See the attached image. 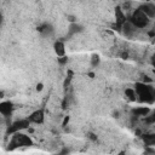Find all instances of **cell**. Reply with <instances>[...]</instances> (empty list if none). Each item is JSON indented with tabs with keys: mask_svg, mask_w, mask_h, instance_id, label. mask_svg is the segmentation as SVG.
Wrapping results in <instances>:
<instances>
[{
	"mask_svg": "<svg viewBox=\"0 0 155 155\" xmlns=\"http://www.w3.org/2000/svg\"><path fill=\"white\" fill-rule=\"evenodd\" d=\"M68 121H69V117H68V116H67V117H65V119H64V121H63V126H65V125H67V122H68Z\"/></svg>",
	"mask_w": 155,
	"mask_h": 155,
	"instance_id": "d4e9b609",
	"label": "cell"
},
{
	"mask_svg": "<svg viewBox=\"0 0 155 155\" xmlns=\"http://www.w3.org/2000/svg\"><path fill=\"white\" fill-rule=\"evenodd\" d=\"M31 144H33V142L28 136L17 132L12 136V139L8 143V150H13L19 147H30Z\"/></svg>",
	"mask_w": 155,
	"mask_h": 155,
	"instance_id": "7a4b0ae2",
	"label": "cell"
},
{
	"mask_svg": "<svg viewBox=\"0 0 155 155\" xmlns=\"http://www.w3.org/2000/svg\"><path fill=\"white\" fill-rule=\"evenodd\" d=\"M81 30H82V27H81V25L73 23V24L69 27V35H73V34L79 33V31H81Z\"/></svg>",
	"mask_w": 155,
	"mask_h": 155,
	"instance_id": "5bb4252c",
	"label": "cell"
},
{
	"mask_svg": "<svg viewBox=\"0 0 155 155\" xmlns=\"http://www.w3.org/2000/svg\"><path fill=\"white\" fill-rule=\"evenodd\" d=\"M68 21L69 22H74L75 21V17L74 16H68Z\"/></svg>",
	"mask_w": 155,
	"mask_h": 155,
	"instance_id": "44dd1931",
	"label": "cell"
},
{
	"mask_svg": "<svg viewBox=\"0 0 155 155\" xmlns=\"http://www.w3.org/2000/svg\"><path fill=\"white\" fill-rule=\"evenodd\" d=\"M148 17H155V5L153 4H143L139 7Z\"/></svg>",
	"mask_w": 155,
	"mask_h": 155,
	"instance_id": "ba28073f",
	"label": "cell"
},
{
	"mask_svg": "<svg viewBox=\"0 0 155 155\" xmlns=\"http://www.w3.org/2000/svg\"><path fill=\"white\" fill-rule=\"evenodd\" d=\"M151 63H153V65H154V71H155V53H154L153 57H151Z\"/></svg>",
	"mask_w": 155,
	"mask_h": 155,
	"instance_id": "ffe728a7",
	"label": "cell"
},
{
	"mask_svg": "<svg viewBox=\"0 0 155 155\" xmlns=\"http://www.w3.org/2000/svg\"><path fill=\"white\" fill-rule=\"evenodd\" d=\"M13 110V104L11 102H2L0 103V113L4 116H10Z\"/></svg>",
	"mask_w": 155,
	"mask_h": 155,
	"instance_id": "8992f818",
	"label": "cell"
},
{
	"mask_svg": "<svg viewBox=\"0 0 155 155\" xmlns=\"http://www.w3.org/2000/svg\"><path fill=\"white\" fill-rule=\"evenodd\" d=\"M143 138V142L147 147H151V145H155V134L154 133H148V134H144L142 136Z\"/></svg>",
	"mask_w": 155,
	"mask_h": 155,
	"instance_id": "30bf717a",
	"label": "cell"
},
{
	"mask_svg": "<svg viewBox=\"0 0 155 155\" xmlns=\"http://www.w3.org/2000/svg\"><path fill=\"white\" fill-rule=\"evenodd\" d=\"M28 120H29L30 122L41 124V122L44 121V111H42V110H36V111H34V113L29 116Z\"/></svg>",
	"mask_w": 155,
	"mask_h": 155,
	"instance_id": "52a82bcc",
	"label": "cell"
},
{
	"mask_svg": "<svg viewBox=\"0 0 155 155\" xmlns=\"http://www.w3.org/2000/svg\"><path fill=\"white\" fill-rule=\"evenodd\" d=\"M145 122L149 124V125H150V124H155V110L153 111V114H151L150 116H147V117H145Z\"/></svg>",
	"mask_w": 155,
	"mask_h": 155,
	"instance_id": "e0dca14e",
	"label": "cell"
},
{
	"mask_svg": "<svg viewBox=\"0 0 155 155\" xmlns=\"http://www.w3.org/2000/svg\"><path fill=\"white\" fill-rule=\"evenodd\" d=\"M70 79H71V71H69V76H67V79H65V81H64V87H67V86H68V84H69Z\"/></svg>",
	"mask_w": 155,
	"mask_h": 155,
	"instance_id": "ac0fdd59",
	"label": "cell"
},
{
	"mask_svg": "<svg viewBox=\"0 0 155 155\" xmlns=\"http://www.w3.org/2000/svg\"><path fill=\"white\" fill-rule=\"evenodd\" d=\"M36 90H38V91H41V90H42V84H38Z\"/></svg>",
	"mask_w": 155,
	"mask_h": 155,
	"instance_id": "603a6c76",
	"label": "cell"
},
{
	"mask_svg": "<svg viewBox=\"0 0 155 155\" xmlns=\"http://www.w3.org/2000/svg\"><path fill=\"white\" fill-rule=\"evenodd\" d=\"M68 153H69V151H68V150H67V149H64V150H63V151H62V153H59V154H57V155H67V154H68Z\"/></svg>",
	"mask_w": 155,
	"mask_h": 155,
	"instance_id": "7402d4cb",
	"label": "cell"
},
{
	"mask_svg": "<svg viewBox=\"0 0 155 155\" xmlns=\"http://www.w3.org/2000/svg\"><path fill=\"white\" fill-rule=\"evenodd\" d=\"M115 17H116V27H117V29L122 28V25L126 23V16L124 15V12H122V10L120 7L115 8Z\"/></svg>",
	"mask_w": 155,
	"mask_h": 155,
	"instance_id": "5b68a950",
	"label": "cell"
},
{
	"mask_svg": "<svg viewBox=\"0 0 155 155\" xmlns=\"http://www.w3.org/2000/svg\"><path fill=\"white\" fill-rule=\"evenodd\" d=\"M53 47H54V52L57 53V56H59V57H63L64 56L65 48H64V44L62 41H56Z\"/></svg>",
	"mask_w": 155,
	"mask_h": 155,
	"instance_id": "8fae6325",
	"label": "cell"
},
{
	"mask_svg": "<svg viewBox=\"0 0 155 155\" xmlns=\"http://www.w3.org/2000/svg\"><path fill=\"white\" fill-rule=\"evenodd\" d=\"M67 61H68V58H65V57H62V58H58V62H59L61 64H64V63H67Z\"/></svg>",
	"mask_w": 155,
	"mask_h": 155,
	"instance_id": "d6986e66",
	"label": "cell"
},
{
	"mask_svg": "<svg viewBox=\"0 0 155 155\" xmlns=\"http://www.w3.org/2000/svg\"><path fill=\"white\" fill-rule=\"evenodd\" d=\"M136 93L139 97L140 102H145V103H154L155 98H154V90L151 88V86L143 84V82H137L136 84Z\"/></svg>",
	"mask_w": 155,
	"mask_h": 155,
	"instance_id": "6da1fadb",
	"label": "cell"
},
{
	"mask_svg": "<svg viewBox=\"0 0 155 155\" xmlns=\"http://www.w3.org/2000/svg\"><path fill=\"white\" fill-rule=\"evenodd\" d=\"M29 120H19V121H16L13 124H11L7 128V134H12V133H17L18 131L21 130H24L29 126Z\"/></svg>",
	"mask_w": 155,
	"mask_h": 155,
	"instance_id": "277c9868",
	"label": "cell"
},
{
	"mask_svg": "<svg viewBox=\"0 0 155 155\" xmlns=\"http://www.w3.org/2000/svg\"><path fill=\"white\" fill-rule=\"evenodd\" d=\"M91 64L92 67H97L99 64V56L98 54H93L92 58H91Z\"/></svg>",
	"mask_w": 155,
	"mask_h": 155,
	"instance_id": "2e32d148",
	"label": "cell"
},
{
	"mask_svg": "<svg viewBox=\"0 0 155 155\" xmlns=\"http://www.w3.org/2000/svg\"><path fill=\"white\" fill-rule=\"evenodd\" d=\"M38 30H39L42 35H52V33H53V28H52V25H50V24H44V25L39 27Z\"/></svg>",
	"mask_w": 155,
	"mask_h": 155,
	"instance_id": "4fadbf2b",
	"label": "cell"
},
{
	"mask_svg": "<svg viewBox=\"0 0 155 155\" xmlns=\"http://www.w3.org/2000/svg\"><path fill=\"white\" fill-rule=\"evenodd\" d=\"M130 22L137 28H145L149 23V17L140 8H137L130 17Z\"/></svg>",
	"mask_w": 155,
	"mask_h": 155,
	"instance_id": "3957f363",
	"label": "cell"
},
{
	"mask_svg": "<svg viewBox=\"0 0 155 155\" xmlns=\"http://www.w3.org/2000/svg\"><path fill=\"white\" fill-rule=\"evenodd\" d=\"M121 29H124V34L126 35V36H132V34L134 33V29H136V27L128 21V22H126L124 25H122V28Z\"/></svg>",
	"mask_w": 155,
	"mask_h": 155,
	"instance_id": "9c48e42d",
	"label": "cell"
},
{
	"mask_svg": "<svg viewBox=\"0 0 155 155\" xmlns=\"http://www.w3.org/2000/svg\"><path fill=\"white\" fill-rule=\"evenodd\" d=\"M125 93H126V96L130 98V101H136V92H134L133 90L127 88V90L125 91Z\"/></svg>",
	"mask_w": 155,
	"mask_h": 155,
	"instance_id": "9a60e30c",
	"label": "cell"
},
{
	"mask_svg": "<svg viewBox=\"0 0 155 155\" xmlns=\"http://www.w3.org/2000/svg\"><path fill=\"white\" fill-rule=\"evenodd\" d=\"M119 155H125V153H124V151H121V153H120Z\"/></svg>",
	"mask_w": 155,
	"mask_h": 155,
	"instance_id": "484cf974",
	"label": "cell"
},
{
	"mask_svg": "<svg viewBox=\"0 0 155 155\" xmlns=\"http://www.w3.org/2000/svg\"><path fill=\"white\" fill-rule=\"evenodd\" d=\"M149 108H147V107H140V108H136V109H133L132 110V114L134 115V116H147L148 114H149Z\"/></svg>",
	"mask_w": 155,
	"mask_h": 155,
	"instance_id": "7c38bea8",
	"label": "cell"
},
{
	"mask_svg": "<svg viewBox=\"0 0 155 155\" xmlns=\"http://www.w3.org/2000/svg\"><path fill=\"white\" fill-rule=\"evenodd\" d=\"M90 138H91V139H93V140H96V139H97V137H96L93 133H90Z\"/></svg>",
	"mask_w": 155,
	"mask_h": 155,
	"instance_id": "cb8c5ba5",
	"label": "cell"
},
{
	"mask_svg": "<svg viewBox=\"0 0 155 155\" xmlns=\"http://www.w3.org/2000/svg\"><path fill=\"white\" fill-rule=\"evenodd\" d=\"M154 98H155V90H154Z\"/></svg>",
	"mask_w": 155,
	"mask_h": 155,
	"instance_id": "4316f807",
	"label": "cell"
}]
</instances>
